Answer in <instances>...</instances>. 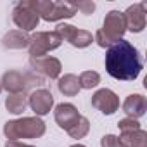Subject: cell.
Instances as JSON below:
<instances>
[{
	"label": "cell",
	"instance_id": "cell-9",
	"mask_svg": "<svg viewBox=\"0 0 147 147\" xmlns=\"http://www.w3.org/2000/svg\"><path fill=\"white\" fill-rule=\"evenodd\" d=\"M92 106L102 114L111 116L119 109V97L109 88H100L92 95Z\"/></svg>",
	"mask_w": 147,
	"mask_h": 147
},
{
	"label": "cell",
	"instance_id": "cell-19",
	"mask_svg": "<svg viewBox=\"0 0 147 147\" xmlns=\"http://www.w3.org/2000/svg\"><path fill=\"white\" fill-rule=\"evenodd\" d=\"M88 131H90V121H88L85 116H80V119H78L75 125H73L69 130H67L69 137H71V138H76V140L83 138Z\"/></svg>",
	"mask_w": 147,
	"mask_h": 147
},
{
	"label": "cell",
	"instance_id": "cell-13",
	"mask_svg": "<svg viewBox=\"0 0 147 147\" xmlns=\"http://www.w3.org/2000/svg\"><path fill=\"white\" fill-rule=\"evenodd\" d=\"M145 111H147V99L142 94H131L123 102V113L128 118L138 119L145 114Z\"/></svg>",
	"mask_w": 147,
	"mask_h": 147
},
{
	"label": "cell",
	"instance_id": "cell-4",
	"mask_svg": "<svg viewBox=\"0 0 147 147\" xmlns=\"http://www.w3.org/2000/svg\"><path fill=\"white\" fill-rule=\"evenodd\" d=\"M31 9L40 16V19L54 23L61 19H69L78 11L71 2H54V0H30Z\"/></svg>",
	"mask_w": 147,
	"mask_h": 147
},
{
	"label": "cell",
	"instance_id": "cell-20",
	"mask_svg": "<svg viewBox=\"0 0 147 147\" xmlns=\"http://www.w3.org/2000/svg\"><path fill=\"white\" fill-rule=\"evenodd\" d=\"M78 82H80V88L92 90L100 83V75L97 71H83L78 76Z\"/></svg>",
	"mask_w": 147,
	"mask_h": 147
},
{
	"label": "cell",
	"instance_id": "cell-10",
	"mask_svg": "<svg viewBox=\"0 0 147 147\" xmlns=\"http://www.w3.org/2000/svg\"><path fill=\"white\" fill-rule=\"evenodd\" d=\"M28 106L31 107V111L36 116H45L52 111L54 107V95L50 90L47 88H38L33 90L31 95L28 97Z\"/></svg>",
	"mask_w": 147,
	"mask_h": 147
},
{
	"label": "cell",
	"instance_id": "cell-3",
	"mask_svg": "<svg viewBox=\"0 0 147 147\" xmlns=\"http://www.w3.org/2000/svg\"><path fill=\"white\" fill-rule=\"evenodd\" d=\"M126 33V24L123 19V12L119 11H109L104 18L102 28L95 33V42L99 47L107 49L118 40H123V35Z\"/></svg>",
	"mask_w": 147,
	"mask_h": 147
},
{
	"label": "cell",
	"instance_id": "cell-2",
	"mask_svg": "<svg viewBox=\"0 0 147 147\" xmlns=\"http://www.w3.org/2000/svg\"><path fill=\"white\" fill-rule=\"evenodd\" d=\"M45 133V123L38 116H24L21 119H12L4 125V135L7 140L19 138H40Z\"/></svg>",
	"mask_w": 147,
	"mask_h": 147
},
{
	"label": "cell",
	"instance_id": "cell-6",
	"mask_svg": "<svg viewBox=\"0 0 147 147\" xmlns=\"http://www.w3.org/2000/svg\"><path fill=\"white\" fill-rule=\"evenodd\" d=\"M62 40L54 33V31H36L35 35L30 36V55L31 57H43L47 52L59 49Z\"/></svg>",
	"mask_w": 147,
	"mask_h": 147
},
{
	"label": "cell",
	"instance_id": "cell-5",
	"mask_svg": "<svg viewBox=\"0 0 147 147\" xmlns=\"http://www.w3.org/2000/svg\"><path fill=\"white\" fill-rule=\"evenodd\" d=\"M35 83L40 85L42 78L31 75V73L23 75V73H19V71H7V73H4L2 82H0L2 90H7L9 94H24V90L28 87L35 85Z\"/></svg>",
	"mask_w": 147,
	"mask_h": 147
},
{
	"label": "cell",
	"instance_id": "cell-26",
	"mask_svg": "<svg viewBox=\"0 0 147 147\" xmlns=\"http://www.w3.org/2000/svg\"><path fill=\"white\" fill-rule=\"evenodd\" d=\"M0 94H2V85H0Z\"/></svg>",
	"mask_w": 147,
	"mask_h": 147
},
{
	"label": "cell",
	"instance_id": "cell-25",
	"mask_svg": "<svg viewBox=\"0 0 147 147\" xmlns=\"http://www.w3.org/2000/svg\"><path fill=\"white\" fill-rule=\"evenodd\" d=\"M69 147H87V145H83V144H75V145H69Z\"/></svg>",
	"mask_w": 147,
	"mask_h": 147
},
{
	"label": "cell",
	"instance_id": "cell-14",
	"mask_svg": "<svg viewBox=\"0 0 147 147\" xmlns=\"http://www.w3.org/2000/svg\"><path fill=\"white\" fill-rule=\"evenodd\" d=\"M28 45H30V35L26 31H21V30L7 31L2 38V47L4 49L19 50V49H26Z\"/></svg>",
	"mask_w": 147,
	"mask_h": 147
},
{
	"label": "cell",
	"instance_id": "cell-15",
	"mask_svg": "<svg viewBox=\"0 0 147 147\" xmlns=\"http://www.w3.org/2000/svg\"><path fill=\"white\" fill-rule=\"evenodd\" d=\"M119 147H147V131L131 130V131H121L118 137Z\"/></svg>",
	"mask_w": 147,
	"mask_h": 147
},
{
	"label": "cell",
	"instance_id": "cell-12",
	"mask_svg": "<svg viewBox=\"0 0 147 147\" xmlns=\"http://www.w3.org/2000/svg\"><path fill=\"white\" fill-rule=\"evenodd\" d=\"M80 116L82 114L78 113L76 106H73L69 102H62V104L55 106V109H54V119H55V123L59 125V128H62L66 131L80 119Z\"/></svg>",
	"mask_w": 147,
	"mask_h": 147
},
{
	"label": "cell",
	"instance_id": "cell-7",
	"mask_svg": "<svg viewBox=\"0 0 147 147\" xmlns=\"http://www.w3.org/2000/svg\"><path fill=\"white\" fill-rule=\"evenodd\" d=\"M12 21L21 31L28 33V31H33V30L38 28L40 16L31 9L30 0H23V2H19L12 11Z\"/></svg>",
	"mask_w": 147,
	"mask_h": 147
},
{
	"label": "cell",
	"instance_id": "cell-24",
	"mask_svg": "<svg viewBox=\"0 0 147 147\" xmlns=\"http://www.w3.org/2000/svg\"><path fill=\"white\" fill-rule=\"evenodd\" d=\"M5 147H35V145L23 144V142H19V140H7V142H5Z\"/></svg>",
	"mask_w": 147,
	"mask_h": 147
},
{
	"label": "cell",
	"instance_id": "cell-21",
	"mask_svg": "<svg viewBox=\"0 0 147 147\" xmlns=\"http://www.w3.org/2000/svg\"><path fill=\"white\" fill-rule=\"evenodd\" d=\"M118 128L121 131H131V130H140V123L138 119H133V118H123L118 121Z\"/></svg>",
	"mask_w": 147,
	"mask_h": 147
},
{
	"label": "cell",
	"instance_id": "cell-1",
	"mask_svg": "<svg viewBox=\"0 0 147 147\" xmlns=\"http://www.w3.org/2000/svg\"><path fill=\"white\" fill-rule=\"evenodd\" d=\"M106 71L107 75L119 82H133L142 71V57L137 47L128 40H118L106 50Z\"/></svg>",
	"mask_w": 147,
	"mask_h": 147
},
{
	"label": "cell",
	"instance_id": "cell-16",
	"mask_svg": "<svg viewBox=\"0 0 147 147\" xmlns=\"http://www.w3.org/2000/svg\"><path fill=\"white\" fill-rule=\"evenodd\" d=\"M57 88H59V92H61L64 97H75V95H78V92L82 90V88H80L78 76H76V75H71V73H67V75H64V76L59 78Z\"/></svg>",
	"mask_w": 147,
	"mask_h": 147
},
{
	"label": "cell",
	"instance_id": "cell-11",
	"mask_svg": "<svg viewBox=\"0 0 147 147\" xmlns=\"http://www.w3.org/2000/svg\"><path fill=\"white\" fill-rule=\"evenodd\" d=\"M145 9H147L145 4H133V5H130L123 12V19H125V24H126V30L128 31H131V33L144 31L145 23H147Z\"/></svg>",
	"mask_w": 147,
	"mask_h": 147
},
{
	"label": "cell",
	"instance_id": "cell-17",
	"mask_svg": "<svg viewBox=\"0 0 147 147\" xmlns=\"http://www.w3.org/2000/svg\"><path fill=\"white\" fill-rule=\"evenodd\" d=\"M28 107V97L24 94H11L5 99V109L12 114H23Z\"/></svg>",
	"mask_w": 147,
	"mask_h": 147
},
{
	"label": "cell",
	"instance_id": "cell-23",
	"mask_svg": "<svg viewBox=\"0 0 147 147\" xmlns=\"http://www.w3.org/2000/svg\"><path fill=\"white\" fill-rule=\"evenodd\" d=\"M100 145H102V147H119L118 137L113 135V133H107V135H104V137L100 138Z\"/></svg>",
	"mask_w": 147,
	"mask_h": 147
},
{
	"label": "cell",
	"instance_id": "cell-8",
	"mask_svg": "<svg viewBox=\"0 0 147 147\" xmlns=\"http://www.w3.org/2000/svg\"><path fill=\"white\" fill-rule=\"evenodd\" d=\"M30 66L35 73L45 76V78H50V80H55L59 78L61 71H62V64L57 57H52V55H43V57H30Z\"/></svg>",
	"mask_w": 147,
	"mask_h": 147
},
{
	"label": "cell",
	"instance_id": "cell-22",
	"mask_svg": "<svg viewBox=\"0 0 147 147\" xmlns=\"http://www.w3.org/2000/svg\"><path fill=\"white\" fill-rule=\"evenodd\" d=\"M73 5H75L76 11H80V12L85 14V16H88V14H92V12L95 11V2H92V0H82V2L73 4Z\"/></svg>",
	"mask_w": 147,
	"mask_h": 147
},
{
	"label": "cell",
	"instance_id": "cell-18",
	"mask_svg": "<svg viewBox=\"0 0 147 147\" xmlns=\"http://www.w3.org/2000/svg\"><path fill=\"white\" fill-rule=\"evenodd\" d=\"M73 47H76V49H85V47H88L92 42H94V36H92V33L90 31H87V30H75V33L71 35V38L67 40Z\"/></svg>",
	"mask_w": 147,
	"mask_h": 147
}]
</instances>
